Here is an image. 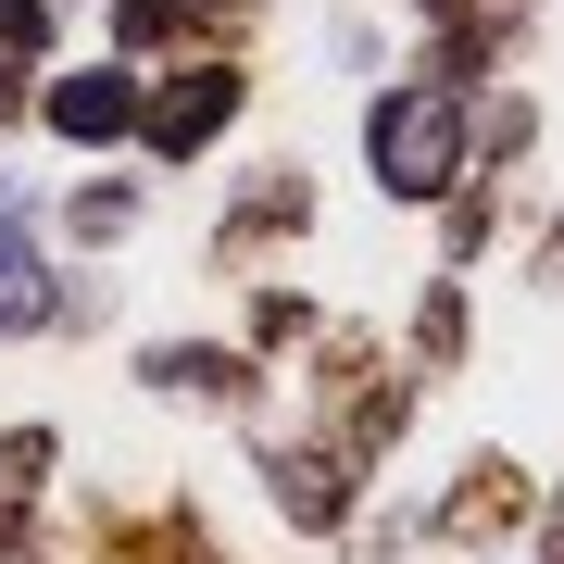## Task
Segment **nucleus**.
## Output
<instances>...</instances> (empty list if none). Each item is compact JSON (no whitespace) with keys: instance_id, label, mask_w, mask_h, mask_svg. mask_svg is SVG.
Wrapping results in <instances>:
<instances>
[{"instance_id":"nucleus-6","label":"nucleus","mask_w":564,"mask_h":564,"mask_svg":"<svg viewBox=\"0 0 564 564\" xmlns=\"http://www.w3.org/2000/svg\"><path fill=\"white\" fill-rule=\"evenodd\" d=\"M39 464H51V440H0V527L25 514V489H39Z\"/></svg>"},{"instance_id":"nucleus-7","label":"nucleus","mask_w":564,"mask_h":564,"mask_svg":"<svg viewBox=\"0 0 564 564\" xmlns=\"http://www.w3.org/2000/svg\"><path fill=\"white\" fill-rule=\"evenodd\" d=\"M0 39H13V51H39V39H51V0H0Z\"/></svg>"},{"instance_id":"nucleus-3","label":"nucleus","mask_w":564,"mask_h":564,"mask_svg":"<svg viewBox=\"0 0 564 564\" xmlns=\"http://www.w3.org/2000/svg\"><path fill=\"white\" fill-rule=\"evenodd\" d=\"M51 126H63V139H126L139 101H126V76H63L51 88Z\"/></svg>"},{"instance_id":"nucleus-4","label":"nucleus","mask_w":564,"mask_h":564,"mask_svg":"<svg viewBox=\"0 0 564 564\" xmlns=\"http://www.w3.org/2000/svg\"><path fill=\"white\" fill-rule=\"evenodd\" d=\"M25 326H51V276H39V251L0 226V339H25Z\"/></svg>"},{"instance_id":"nucleus-1","label":"nucleus","mask_w":564,"mask_h":564,"mask_svg":"<svg viewBox=\"0 0 564 564\" xmlns=\"http://www.w3.org/2000/svg\"><path fill=\"white\" fill-rule=\"evenodd\" d=\"M452 151H464V101L452 88H402V101L377 113V176L426 202V188H452Z\"/></svg>"},{"instance_id":"nucleus-8","label":"nucleus","mask_w":564,"mask_h":564,"mask_svg":"<svg viewBox=\"0 0 564 564\" xmlns=\"http://www.w3.org/2000/svg\"><path fill=\"white\" fill-rule=\"evenodd\" d=\"M0 113H13V76H0Z\"/></svg>"},{"instance_id":"nucleus-9","label":"nucleus","mask_w":564,"mask_h":564,"mask_svg":"<svg viewBox=\"0 0 564 564\" xmlns=\"http://www.w3.org/2000/svg\"><path fill=\"white\" fill-rule=\"evenodd\" d=\"M552 564H564V527H552Z\"/></svg>"},{"instance_id":"nucleus-2","label":"nucleus","mask_w":564,"mask_h":564,"mask_svg":"<svg viewBox=\"0 0 564 564\" xmlns=\"http://www.w3.org/2000/svg\"><path fill=\"white\" fill-rule=\"evenodd\" d=\"M226 113H239V76H188V88H163V101H151V139L188 151V139H214Z\"/></svg>"},{"instance_id":"nucleus-5","label":"nucleus","mask_w":564,"mask_h":564,"mask_svg":"<svg viewBox=\"0 0 564 564\" xmlns=\"http://www.w3.org/2000/svg\"><path fill=\"white\" fill-rule=\"evenodd\" d=\"M289 514H339V464H326V452H302V464H289Z\"/></svg>"}]
</instances>
